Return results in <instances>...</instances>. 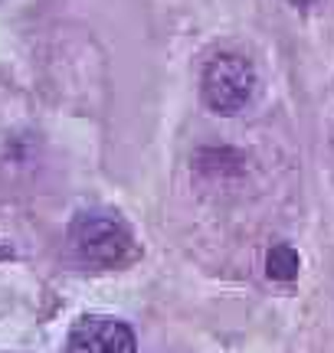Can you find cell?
I'll return each mask as SVG.
<instances>
[{
	"label": "cell",
	"instance_id": "6da1fadb",
	"mask_svg": "<svg viewBox=\"0 0 334 353\" xmlns=\"http://www.w3.org/2000/svg\"><path fill=\"white\" fill-rule=\"evenodd\" d=\"M69 242L82 262L99 265V268H118V265L131 262L138 249L131 239L128 226L115 219V216L102 213H82L69 229Z\"/></svg>",
	"mask_w": 334,
	"mask_h": 353
},
{
	"label": "cell",
	"instance_id": "7a4b0ae2",
	"mask_svg": "<svg viewBox=\"0 0 334 353\" xmlns=\"http://www.w3.org/2000/svg\"><path fill=\"white\" fill-rule=\"evenodd\" d=\"M204 101L217 114H236L256 95V69L239 52H219L204 69Z\"/></svg>",
	"mask_w": 334,
	"mask_h": 353
},
{
	"label": "cell",
	"instance_id": "3957f363",
	"mask_svg": "<svg viewBox=\"0 0 334 353\" xmlns=\"http://www.w3.org/2000/svg\"><path fill=\"white\" fill-rule=\"evenodd\" d=\"M66 353H135V334L115 317H82L69 330Z\"/></svg>",
	"mask_w": 334,
	"mask_h": 353
},
{
	"label": "cell",
	"instance_id": "277c9868",
	"mask_svg": "<svg viewBox=\"0 0 334 353\" xmlns=\"http://www.w3.org/2000/svg\"><path fill=\"white\" fill-rule=\"evenodd\" d=\"M298 268H302V259H298V252L292 249V245H272L269 255H266V272H269V278H275V281H292V278H298Z\"/></svg>",
	"mask_w": 334,
	"mask_h": 353
},
{
	"label": "cell",
	"instance_id": "5b68a950",
	"mask_svg": "<svg viewBox=\"0 0 334 353\" xmlns=\"http://www.w3.org/2000/svg\"><path fill=\"white\" fill-rule=\"evenodd\" d=\"M295 7H308V3H315V0H292Z\"/></svg>",
	"mask_w": 334,
	"mask_h": 353
}]
</instances>
